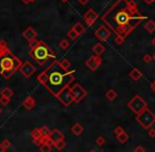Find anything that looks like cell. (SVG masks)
<instances>
[{"mask_svg":"<svg viewBox=\"0 0 155 152\" xmlns=\"http://www.w3.org/2000/svg\"><path fill=\"white\" fill-rule=\"evenodd\" d=\"M101 19L116 36L126 38L147 17L138 12L134 0H117L103 14Z\"/></svg>","mask_w":155,"mask_h":152,"instance_id":"obj_1","label":"cell"},{"mask_svg":"<svg viewBox=\"0 0 155 152\" xmlns=\"http://www.w3.org/2000/svg\"><path fill=\"white\" fill-rule=\"evenodd\" d=\"M74 79L75 72L72 70L67 71L61 68L57 59L53 60L48 68H45V70L37 76V80L55 97H57L63 89L70 87Z\"/></svg>","mask_w":155,"mask_h":152,"instance_id":"obj_2","label":"cell"},{"mask_svg":"<svg viewBox=\"0 0 155 152\" xmlns=\"http://www.w3.org/2000/svg\"><path fill=\"white\" fill-rule=\"evenodd\" d=\"M29 55L39 66H44L51 60H55L56 55L54 51L42 40H34L29 44Z\"/></svg>","mask_w":155,"mask_h":152,"instance_id":"obj_3","label":"cell"},{"mask_svg":"<svg viewBox=\"0 0 155 152\" xmlns=\"http://www.w3.org/2000/svg\"><path fill=\"white\" fill-rule=\"evenodd\" d=\"M22 65L21 59L11 52L9 54L0 56V74L5 79H9L16 71H18Z\"/></svg>","mask_w":155,"mask_h":152,"instance_id":"obj_4","label":"cell"},{"mask_svg":"<svg viewBox=\"0 0 155 152\" xmlns=\"http://www.w3.org/2000/svg\"><path fill=\"white\" fill-rule=\"evenodd\" d=\"M136 120L144 129L149 130L155 124V114L149 108H146L141 113L136 115Z\"/></svg>","mask_w":155,"mask_h":152,"instance_id":"obj_5","label":"cell"},{"mask_svg":"<svg viewBox=\"0 0 155 152\" xmlns=\"http://www.w3.org/2000/svg\"><path fill=\"white\" fill-rule=\"evenodd\" d=\"M127 105L128 107H129V109L132 112H134L136 115L141 113L146 108H148L147 101L140 96V95H135L130 101H128Z\"/></svg>","mask_w":155,"mask_h":152,"instance_id":"obj_6","label":"cell"},{"mask_svg":"<svg viewBox=\"0 0 155 152\" xmlns=\"http://www.w3.org/2000/svg\"><path fill=\"white\" fill-rule=\"evenodd\" d=\"M69 89H70V92L71 94H72L73 100H74V103H76V104L80 103V101L83 100L88 95L87 90L79 84L73 85L72 87H69Z\"/></svg>","mask_w":155,"mask_h":152,"instance_id":"obj_7","label":"cell"},{"mask_svg":"<svg viewBox=\"0 0 155 152\" xmlns=\"http://www.w3.org/2000/svg\"><path fill=\"white\" fill-rule=\"evenodd\" d=\"M101 63H103V59H101V57H100V56H96V55L90 56V57L85 61V67L93 72L96 71V70L100 67Z\"/></svg>","mask_w":155,"mask_h":152,"instance_id":"obj_8","label":"cell"},{"mask_svg":"<svg viewBox=\"0 0 155 152\" xmlns=\"http://www.w3.org/2000/svg\"><path fill=\"white\" fill-rule=\"evenodd\" d=\"M19 71H20V73L24 76V77L30 78L31 76H33L34 74H35L36 68L32 62H30V61H25V62H22V65L20 66Z\"/></svg>","mask_w":155,"mask_h":152,"instance_id":"obj_9","label":"cell"},{"mask_svg":"<svg viewBox=\"0 0 155 152\" xmlns=\"http://www.w3.org/2000/svg\"><path fill=\"white\" fill-rule=\"evenodd\" d=\"M57 98L59 99L60 103H61V104H62L63 106H65V107L70 106L72 103H74V100H73V97H72V94H71L69 87H68V88L63 89L62 91L58 94Z\"/></svg>","mask_w":155,"mask_h":152,"instance_id":"obj_10","label":"cell"},{"mask_svg":"<svg viewBox=\"0 0 155 152\" xmlns=\"http://www.w3.org/2000/svg\"><path fill=\"white\" fill-rule=\"evenodd\" d=\"M112 35V31L108 28L107 25H101L95 31V36L100 41H105Z\"/></svg>","mask_w":155,"mask_h":152,"instance_id":"obj_11","label":"cell"},{"mask_svg":"<svg viewBox=\"0 0 155 152\" xmlns=\"http://www.w3.org/2000/svg\"><path fill=\"white\" fill-rule=\"evenodd\" d=\"M30 135H31V137H32L34 144H35L36 146H39V147L45 142V141H47V139H45L44 137L42 136V134H41V132H40L39 128L33 129L32 131H31Z\"/></svg>","mask_w":155,"mask_h":152,"instance_id":"obj_12","label":"cell"},{"mask_svg":"<svg viewBox=\"0 0 155 152\" xmlns=\"http://www.w3.org/2000/svg\"><path fill=\"white\" fill-rule=\"evenodd\" d=\"M98 18V14L93 10V9H90L89 11L85 12V14L83 15V19H85V23L88 25H93L95 23V21L97 20Z\"/></svg>","mask_w":155,"mask_h":152,"instance_id":"obj_13","label":"cell"},{"mask_svg":"<svg viewBox=\"0 0 155 152\" xmlns=\"http://www.w3.org/2000/svg\"><path fill=\"white\" fill-rule=\"evenodd\" d=\"M48 139L52 143V145H55L56 143L65 139V135L62 134V132L60 131V130L54 129L53 131H51V134H50V136H49Z\"/></svg>","mask_w":155,"mask_h":152,"instance_id":"obj_14","label":"cell"},{"mask_svg":"<svg viewBox=\"0 0 155 152\" xmlns=\"http://www.w3.org/2000/svg\"><path fill=\"white\" fill-rule=\"evenodd\" d=\"M22 37L24 38V39H27L29 42H32V41L36 40V38H37V32H36L32 27H28V28L23 31Z\"/></svg>","mask_w":155,"mask_h":152,"instance_id":"obj_15","label":"cell"},{"mask_svg":"<svg viewBox=\"0 0 155 152\" xmlns=\"http://www.w3.org/2000/svg\"><path fill=\"white\" fill-rule=\"evenodd\" d=\"M35 106H36V99L33 96L25 97L24 100L22 101V107L25 110H28V111H31Z\"/></svg>","mask_w":155,"mask_h":152,"instance_id":"obj_16","label":"cell"},{"mask_svg":"<svg viewBox=\"0 0 155 152\" xmlns=\"http://www.w3.org/2000/svg\"><path fill=\"white\" fill-rule=\"evenodd\" d=\"M129 76H130L131 79H133L134 81H137L139 80V79H141V77H143V72L140 71V70H138L137 68H134L132 69V71L130 72Z\"/></svg>","mask_w":155,"mask_h":152,"instance_id":"obj_17","label":"cell"},{"mask_svg":"<svg viewBox=\"0 0 155 152\" xmlns=\"http://www.w3.org/2000/svg\"><path fill=\"white\" fill-rule=\"evenodd\" d=\"M71 131H72V133L74 135H76V136H79V135L83 134V125L79 124V123H76V124L73 125V127L71 128Z\"/></svg>","mask_w":155,"mask_h":152,"instance_id":"obj_18","label":"cell"},{"mask_svg":"<svg viewBox=\"0 0 155 152\" xmlns=\"http://www.w3.org/2000/svg\"><path fill=\"white\" fill-rule=\"evenodd\" d=\"M105 48L103 46V43H96V44H94V47H93V52H94V54H95L96 56H100L101 54L105 53Z\"/></svg>","mask_w":155,"mask_h":152,"instance_id":"obj_19","label":"cell"},{"mask_svg":"<svg viewBox=\"0 0 155 152\" xmlns=\"http://www.w3.org/2000/svg\"><path fill=\"white\" fill-rule=\"evenodd\" d=\"M11 53V50L9 48L8 43L5 42V40H0V56L5 55V54Z\"/></svg>","mask_w":155,"mask_h":152,"instance_id":"obj_20","label":"cell"},{"mask_svg":"<svg viewBox=\"0 0 155 152\" xmlns=\"http://www.w3.org/2000/svg\"><path fill=\"white\" fill-rule=\"evenodd\" d=\"M72 29H73L74 31H75L76 34H77L78 36L83 35V34H85V28L83 27V23H80V22L75 23V24L73 25V28H72Z\"/></svg>","mask_w":155,"mask_h":152,"instance_id":"obj_21","label":"cell"},{"mask_svg":"<svg viewBox=\"0 0 155 152\" xmlns=\"http://www.w3.org/2000/svg\"><path fill=\"white\" fill-rule=\"evenodd\" d=\"M52 146H53L52 143H51L49 139H47V141L39 147V150H40V152H51L52 151Z\"/></svg>","mask_w":155,"mask_h":152,"instance_id":"obj_22","label":"cell"},{"mask_svg":"<svg viewBox=\"0 0 155 152\" xmlns=\"http://www.w3.org/2000/svg\"><path fill=\"white\" fill-rule=\"evenodd\" d=\"M13 95H14V92H13L12 89H10L9 87H5V88H3L2 91L0 92V96L8 97V98H11Z\"/></svg>","mask_w":155,"mask_h":152,"instance_id":"obj_23","label":"cell"},{"mask_svg":"<svg viewBox=\"0 0 155 152\" xmlns=\"http://www.w3.org/2000/svg\"><path fill=\"white\" fill-rule=\"evenodd\" d=\"M105 97L110 101H113L117 97V92H116L114 89H109L107 91V93H105Z\"/></svg>","mask_w":155,"mask_h":152,"instance_id":"obj_24","label":"cell"},{"mask_svg":"<svg viewBox=\"0 0 155 152\" xmlns=\"http://www.w3.org/2000/svg\"><path fill=\"white\" fill-rule=\"evenodd\" d=\"M144 27H145V29L149 32V33H153L155 31V21L148 20L147 22L144 24Z\"/></svg>","mask_w":155,"mask_h":152,"instance_id":"obj_25","label":"cell"},{"mask_svg":"<svg viewBox=\"0 0 155 152\" xmlns=\"http://www.w3.org/2000/svg\"><path fill=\"white\" fill-rule=\"evenodd\" d=\"M39 130H40V132H41V134H42V136L44 137L45 139H48L49 136H50V134H51L50 128H49L48 126H42V127H40Z\"/></svg>","mask_w":155,"mask_h":152,"instance_id":"obj_26","label":"cell"},{"mask_svg":"<svg viewBox=\"0 0 155 152\" xmlns=\"http://www.w3.org/2000/svg\"><path fill=\"white\" fill-rule=\"evenodd\" d=\"M116 138H117V141L120 143V144H125V143H127L128 141H129V138H130V135L128 134L127 132H125V133H123V134L117 135V136H116Z\"/></svg>","mask_w":155,"mask_h":152,"instance_id":"obj_27","label":"cell"},{"mask_svg":"<svg viewBox=\"0 0 155 152\" xmlns=\"http://www.w3.org/2000/svg\"><path fill=\"white\" fill-rule=\"evenodd\" d=\"M59 65L61 66V68H63L65 70H67V71H69L70 70V68H71V61L69 60L68 58H63L62 60L61 61H59Z\"/></svg>","mask_w":155,"mask_h":152,"instance_id":"obj_28","label":"cell"},{"mask_svg":"<svg viewBox=\"0 0 155 152\" xmlns=\"http://www.w3.org/2000/svg\"><path fill=\"white\" fill-rule=\"evenodd\" d=\"M53 146H54V147H55L57 150L61 151V150L65 149V146H67V143H65V139H62V141H60V142L56 143V144H55V145H53Z\"/></svg>","mask_w":155,"mask_h":152,"instance_id":"obj_29","label":"cell"},{"mask_svg":"<svg viewBox=\"0 0 155 152\" xmlns=\"http://www.w3.org/2000/svg\"><path fill=\"white\" fill-rule=\"evenodd\" d=\"M11 146H12V143H11V141L8 138L3 139V142L1 143V147H2V149L4 150V151H6Z\"/></svg>","mask_w":155,"mask_h":152,"instance_id":"obj_30","label":"cell"},{"mask_svg":"<svg viewBox=\"0 0 155 152\" xmlns=\"http://www.w3.org/2000/svg\"><path fill=\"white\" fill-rule=\"evenodd\" d=\"M59 47L62 50H67V49H69V47H70V41L68 40V39H62V40L59 42Z\"/></svg>","mask_w":155,"mask_h":152,"instance_id":"obj_31","label":"cell"},{"mask_svg":"<svg viewBox=\"0 0 155 152\" xmlns=\"http://www.w3.org/2000/svg\"><path fill=\"white\" fill-rule=\"evenodd\" d=\"M67 35H68V37L70 38L71 40H76V39H77V38L79 37V36H78L77 34H76L75 31L73 30V29H71V30L69 31L68 33H67Z\"/></svg>","mask_w":155,"mask_h":152,"instance_id":"obj_32","label":"cell"},{"mask_svg":"<svg viewBox=\"0 0 155 152\" xmlns=\"http://www.w3.org/2000/svg\"><path fill=\"white\" fill-rule=\"evenodd\" d=\"M125 129H123V127L121 126H117L115 128V129H114V134L116 135V136H117V135H120V134H123V133H125Z\"/></svg>","mask_w":155,"mask_h":152,"instance_id":"obj_33","label":"cell"},{"mask_svg":"<svg viewBox=\"0 0 155 152\" xmlns=\"http://www.w3.org/2000/svg\"><path fill=\"white\" fill-rule=\"evenodd\" d=\"M11 98H8V97H3V96H0V104L2 106H8L10 104Z\"/></svg>","mask_w":155,"mask_h":152,"instance_id":"obj_34","label":"cell"},{"mask_svg":"<svg viewBox=\"0 0 155 152\" xmlns=\"http://www.w3.org/2000/svg\"><path fill=\"white\" fill-rule=\"evenodd\" d=\"M95 143H96V145H97V146H103V145H105V137H103V136H98L97 138H96Z\"/></svg>","mask_w":155,"mask_h":152,"instance_id":"obj_35","label":"cell"},{"mask_svg":"<svg viewBox=\"0 0 155 152\" xmlns=\"http://www.w3.org/2000/svg\"><path fill=\"white\" fill-rule=\"evenodd\" d=\"M143 60H144V62H146V63H150L151 61L153 60L152 56H151L150 54H145V55L143 56Z\"/></svg>","mask_w":155,"mask_h":152,"instance_id":"obj_36","label":"cell"},{"mask_svg":"<svg viewBox=\"0 0 155 152\" xmlns=\"http://www.w3.org/2000/svg\"><path fill=\"white\" fill-rule=\"evenodd\" d=\"M125 39L126 38H123V37H121V36H116L115 37V39H114V41H115L117 44H121V43L125 41Z\"/></svg>","mask_w":155,"mask_h":152,"instance_id":"obj_37","label":"cell"},{"mask_svg":"<svg viewBox=\"0 0 155 152\" xmlns=\"http://www.w3.org/2000/svg\"><path fill=\"white\" fill-rule=\"evenodd\" d=\"M134 152H146V150L143 146H136L135 149H134Z\"/></svg>","mask_w":155,"mask_h":152,"instance_id":"obj_38","label":"cell"},{"mask_svg":"<svg viewBox=\"0 0 155 152\" xmlns=\"http://www.w3.org/2000/svg\"><path fill=\"white\" fill-rule=\"evenodd\" d=\"M149 136L152 137V138H154L155 137V129L154 128H150V129H149Z\"/></svg>","mask_w":155,"mask_h":152,"instance_id":"obj_39","label":"cell"},{"mask_svg":"<svg viewBox=\"0 0 155 152\" xmlns=\"http://www.w3.org/2000/svg\"><path fill=\"white\" fill-rule=\"evenodd\" d=\"M23 3H25V4H29V3H34L36 1V0H21Z\"/></svg>","mask_w":155,"mask_h":152,"instance_id":"obj_40","label":"cell"},{"mask_svg":"<svg viewBox=\"0 0 155 152\" xmlns=\"http://www.w3.org/2000/svg\"><path fill=\"white\" fill-rule=\"evenodd\" d=\"M78 2L80 3V4H83V5H85L87 4L88 2H89V1H90V0H77Z\"/></svg>","mask_w":155,"mask_h":152,"instance_id":"obj_41","label":"cell"},{"mask_svg":"<svg viewBox=\"0 0 155 152\" xmlns=\"http://www.w3.org/2000/svg\"><path fill=\"white\" fill-rule=\"evenodd\" d=\"M144 2H146L147 4H152L155 2V0H144Z\"/></svg>","mask_w":155,"mask_h":152,"instance_id":"obj_42","label":"cell"},{"mask_svg":"<svg viewBox=\"0 0 155 152\" xmlns=\"http://www.w3.org/2000/svg\"><path fill=\"white\" fill-rule=\"evenodd\" d=\"M151 89H152L153 91H154V92H155V80H154V81H153L152 84H151Z\"/></svg>","mask_w":155,"mask_h":152,"instance_id":"obj_43","label":"cell"},{"mask_svg":"<svg viewBox=\"0 0 155 152\" xmlns=\"http://www.w3.org/2000/svg\"><path fill=\"white\" fill-rule=\"evenodd\" d=\"M151 42H152V44H153V46L155 47V37L153 38V39H152V41H151Z\"/></svg>","mask_w":155,"mask_h":152,"instance_id":"obj_44","label":"cell"},{"mask_svg":"<svg viewBox=\"0 0 155 152\" xmlns=\"http://www.w3.org/2000/svg\"><path fill=\"white\" fill-rule=\"evenodd\" d=\"M0 152H5L4 150L2 149V147H1V143H0Z\"/></svg>","mask_w":155,"mask_h":152,"instance_id":"obj_45","label":"cell"},{"mask_svg":"<svg viewBox=\"0 0 155 152\" xmlns=\"http://www.w3.org/2000/svg\"><path fill=\"white\" fill-rule=\"evenodd\" d=\"M60 1H61V2H62V3H65V2H68L69 0H60Z\"/></svg>","mask_w":155,"mask_h":152,"instance_id":"obj_46","label":"cell"},{"mask_svg":"<svg viewBox=\"0 0 155 152\" xmlns=\"http://www.w3.org/2000/svg\"><path fill=\"white\" fill-rule=\"evenodd\" d=\"M152 59H153V60H154V61H155V54H154V55H153V56H152Z\"/></svg>","mask_w":155,"mask_h":152,"instance_id":"obj_47","label":"cell"},{"mask_svg":"<svg viewBox=\"0 0 155 152\" xmlns=\"http://www.w3.org/2000/svg\"><path fill=\"white\" fill-rule=\"evenodd\" d=\"M89 152H97V151H96V150H90V151H89Z\"/></svg>","mask_w":155,"mask_h":152,"instance_id":"obj_48","label":"cell"},{"mask_svg":"<svg viewBox=\"0 0 155 152\" xmlns=\"http://www.w3.org/2000/svg\"><path fill=\"white\" fill-rule=\"evenodd\" d=\"M2 113V109H1V108H0V114Z\"/></svg>","mask_w":155,"mask_h":152,"instance_id":"obj_49","label":"cell"},{"mask_svg":"<svg viewBox=\"0 0 155 152\" xmlns=\"http://www.w3.org/2000/svg\"><path fill=\"white\" fill-rule=\"evenodd\" d=\"M78 152H79V151H78Z\"/></svg>","mask_w":155,"mask_h":152,"instance_id":"obj_50","label":"cell"},{"mask_svg":"<svg viewBox=\"0 0 155 152\" xmlns=\"http://www.w3.org/2000/svg\"><path fill=\"white\" fill-rule=\"evenodd\" d=\"M154 72H155V71H154Z\"/></svg>","mask_w":155,"mask_h":152,"instance_id":"obj_51","label":"cell"}]
</instances>
